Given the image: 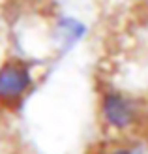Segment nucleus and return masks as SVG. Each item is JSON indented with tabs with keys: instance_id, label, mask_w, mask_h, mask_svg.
Listing matches in <instances>:
<instances>
[{
	"instance_id": "f257e3e1",
	"label": "nucleus",
	"mask_w": 148,
	"mask_h": 154,
	"mask_svg": "<svg viewBox=\"0 0 148 154\" xmlns=\"http://www.w3.org/2000/svg\"><path fill=\"white\" fill-rule=\"evenodd\" d=\"M96 111L99 126L111 137H131L146 119L143 100L114 85L99 88Z\"/></svg>"
},
{
	"instance_id": "f03ea898",
	"label": "nucleus",
	"mask_w": 148,
	"mask_h": 154,
	"mask_svg": "<svg viewBox=\"0 0 148 154\" xmlns=\"http://www.w3.org/2000/svg\"><path fill=\"white\" fill-rule=\"evenodd\" d=\"M38 83L32 60L10 57L0 62V107L17 109L30 98Z\"/></svg>"
},
{
	"instance_id": "7ed1b4c3",
	"label": "nucleus",
	"mask_w": 148,
	"mask_h": 154,
	"mask_svg": "<svg viewBox=\"0 0 148 154\" xmlns=\"http://www.w3.org/2000/svg\"><path fill=\"white\" fill-rule=\"evenodd\" d=\"M51 45L58 57L71 53L88 36V25L69 13H60L51 25Z\"/></svg>"
},
{
	"instance_id": "20e7f679",
	"label": "nucleus",
	"mask_w": 148,
	"mask_h": 154,
	"mask_svg": "<svg viewBox=\"0 0 148 154\" xmlns=\"http://www.w3.org/2000/svg\"><path fill=\"white\" fill-rule=\"evenodd\" d=\"M92 154H146L144 147L131 137H109L99 143Z\"/></svg>"
}]
</instances>
